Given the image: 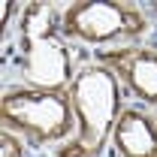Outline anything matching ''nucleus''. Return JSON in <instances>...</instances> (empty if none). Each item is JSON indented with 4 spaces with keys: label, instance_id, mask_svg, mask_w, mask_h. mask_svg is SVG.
<instances>
[{
    "label": "nucleus",
    "instance_id": "nucleus-6",
    "mask_svg": "<svg viewBox=\"0 0 157 157\" xmlns=\"http://www.w3.org/2000/svg\"><path fill=\"white\" fill-rule=\"evenodd\" d=\"M112 148L118 157H157V115L142 106H124L112 133Z\"/></svg>",
    "mask_w": 157,
    "mask_h": 157
},
{
    "label": "nucleus",
    "instance_id": "nucleus-3",
    "mask_svg": "<svg viewBox=\"0 0 157 157\" xmlns=\"http://www.w3.org/2000/svg\"><path fill=\"white\" fill-rule=\"evenodd\" d=\"M148 24L145 6L127 0H76L60 9L63 36L97 52L136 45V39L148 33Z\"/></svg>",
    "mask_w": 157,
    "mask_h": 157
},
{
    "label": "nucleus",
    "instance_id": "nucleus-8",
    "mask_svg": "<svg viewBox=\"0 0 157 157\" xmlns=\"http://www.w3.org/2000/svg\"><path fill=\"white\" fill-rule=\"evenodd\" d=\"M145 12H148V18L157 21V0H154V3H145Z\"/></svg>",
    "mask_w": 157,
    "mask_h": 157
},
{
    "label": "nucleus",
    "instance_id": "nucleus-1",
    "mask_svg": "<svg viewBox=\"0 0 157 157\" xmlns=\"http://www.w3.org/2000/svg\"><path fill=\"white\" fill-rule=\"evenodd\" d=\"M15 73L18 85L36 91H67L76 78L73 48L60 30L55 3H24L15 24Z\"/></svg>",
    "mask_w": 157,
    "mask_h": 157
},
{
    "label": "nucleus",
    "instance_id": "nucleus-7",
    "mask_svg": "<svg viewBox=\"0 0 157 157\" xmlns=\"http://www.w3.org/2000/svg\"><path fill=\"white\" fill-rule=\"evenodd\" d=\"M0 157H27L24 151V139L12 130H3L0 133Z\"/></svg>",
    "mask_w": 157,
    "mask_h": 157
},
{
    "label": "nucleus",
    "instance_id": "nucleus-2",
    "mask_svg": "<svg viewBox=\"0 0 157 157\" xmlns=\"http://www.w3.org/2000/svg\"><path fill=\"white\" fill-rule=\"evenodd\" d=\"M67 91L76 115V133L58 145L55 157H103L124 112V85L106 63L88 60L78 67Z\"/></svg>",
    "mask_w": 157,
    "mask_h": 157
},
{
    "label": "nucleus",
    "instance_id": "nucleus-5",
    "mask_svg": "<svg viewBox=\"0 0 157 157\" xmlns=\"http://www.w3.org/2000/svg\"><path fill=\"white\" fill-rule=\"evenodd\" d=\"M97 60L118 76L127 94H133L142 106L157 109V48L136 42L97 52Z\"/></svg>",
    "mask_w": 157,
    "mask_h": 157
},
{
    "label": "nucleus",
    "instance_id": "nucleus-4",
    "mask_svg": "<svg viewBox=\"0 0 157 157\" xmlns=\"http://www.w3.org/2000/svg\"><path fill=\"white\" fill-rule=\"evenodd\" d=\"M0 124L30 145H63L76 133L70 91H36L12 85L0 97Z\"/></svg>",
    "mask_w": 157,
    "mask_h": 157
}]
</instances>
